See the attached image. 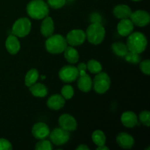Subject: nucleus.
I'll return each mask as SVG.
<instances>
[{
    "label": "nucleus",
    "instance_id": "f257e3e1",
    "mask_svg": "<svg viewBox=\"0 0 150 150\" xmlns=\"http://www.w3.org/2000/svg\"><path fill=\"white\" fill-rule=\"evenodd\" d=\"M26 13L33 19H43L48 16L49 6L43 0H32L26 6Z\"/></svg>",
    "mask_w": 150,
    "mask_h": 150
},
{
    "label": "nucleus",
    "instance_id": "f03ea898",
    "mask_svg": "<svg viewBox=\"0 0 150 150\" xmlns=\"http://www.w3.org/2000/svg\"><path fill=\"white\" fill-rule=\"evenodd\" d=\"M126 45L129 51L141 54L146 50L147 46V40L146 36L142 32H132L128 35Z\"/></svg>",
    "mask_w": 150,
    "mask_h": 150
},
{
    "label": "nucleus",
    "instance_id": "7ed1b4c3",
    "mask_svg": "<svg viewBox=\"0 0 150 150\" xmlns=\"http://www.w3.org/2000/svg\"><path fill=\"white\" fill-rule=\"evenodd\" d=\"M85 33L87 40L93 45L100 44L105 36V28L100 22H94L89 25Z\"/></svg>",
    "mask_w": 150,
    "mask_h": 150
},
{
    "label": "nucleus",
    "instance_id": "20e7f679",
    "mask_svg": "<svg viewBox=\"0 0 150 150\" xmlns=\"http://www.w3.org/2000/svg\"><path fill=\"white\" fill-rule=\"evenodd\" d=\"M47 51L52 54H59L64 52L67 46L66 39L61 35H52L45 41Z\"/></svg>",
    "mask_w": 150,
    "mask_h": 150
},
{
    "label": "nucleus",
    "instance_id": "39448f33",
    "mask_svg": "<svg viewBox=\"0 0 150 150\" xmlns=\"http://www.w3.org/2000/svg\"><path fill=\"white\" fill-rule=\"evenodd\" d=\"M92 86L98 94H104L111 86V79L105 73H97L92 81Z\"/></svg>",
    "mask_w": 150,
    "mask_h": 150
},
{
    "label": "nucleus",
    "instance_id": "423d86ee",
    "mask_svg": "<svg viewBox=\"0 0 150 150\" xmlns=\"http://www.w3.org/2000/svg\"><path fill=\"white\" fill-rule=\"evenodd\" d=\"M32 28V23L27 18L18 19L12 28V33L18 38H24L29 34Z\"/></svg>",
    "mask_w": 150,
    "mask_h": 150
},
{
    "label": "nucleus",
    "instance_id": "0eeeda50",
    "mask_svg": "<svg viewBox=\"0 0 150 150\" xmlns=\"http://www.w3.org/2000/svg\"><path fill=\"white\" fill-rule=\"evenodd\" d=\"M50 140L56 146H62L67 143L70 139V133L61 127L54 129L49 134Z\"/></svg>",
    "mask_w": 150,
    "mask_h": 150
},
{
    "label": "nucleus",
    "instance_id": "6e6552de",
    "mask_svg": "<svg viewBox=\"0 0 150 150\" xmlns=\"http://www.w3.org/2000/svg\"><path fill=\"white\" fill-rule=\"evenodd\" d=\"M79 76L77 67L72 65H65L60 69L59 72V77L65 83H71L77 80Z\"/></svg>",
    "mask_w": 150,
    "mask_h": 150
},
{
    "label": "nucleus",
    "instance_id": "1a4fd4ad",
    "mask_svg": "<svg viewBox=\"0 0 150 150\" xmlns=\"http://www.w3.org/2000/svg\"><path fill=\"white\" fill-rule=\"evenodd\" d=\"M65 39L67 44L71 46H78L85 42L86 33L81 29H73L67 34Z\"/></svg>",
    "mask_w": 150,
    "mask_h": 150
},
{
    "label": "nucleus",
    "instance_id": "9d476101",
    "mask_svg": "<svg viewBox=\"0 0 150 150\" xmlns=\"http://www.w3.org/2000/svg\"><path fill=\"white\" fill-rule=\"evenodd\" d=\"M130 19L133 22V24L140 26V27H143L149 23L150 16L148 12L139 10L135 12H132Z\"/></svg>",
    "mask_w": 150,
    "mask_h": 150
},
{
    "label": "nucleus",
    "instance_id": "9b49d317",
    "mask_svg": "<svg viewBox=\"0 0 150 150\" xmlns=\"http://www.w3.org/2000/svg\"><path fill=\"white\" fill-rule=\"evenodd\" d=\"M59 125L60 127L67 131H74L77 128V122L76 119L68 114H64L59 118Z\"/></svg>",
    "mask_w": 150,
    "mask_h": 150
},
{
    "label": "nucleus",
    "instance_id": "f8f14e48",
    "mask_svg": "<svg viewBox=\"0 0 150 150\" xmlns=\"http://www.w3.org/2000/svg\"><path fill=\"white\" fill-rule=\"evenodd\" d=\"M50 128L45 123L38 122L32 127V133L34 137L38 140L45 139L49 136Z\"/></svg>",
    "mask_w": 150,
    "mask_h": 150
},
{
    "label": "nucleus",
    "instance_id": "ddd939ff",
    "mask_svg": "<svg viewBox=\"0 0 150 150\" xmlns=\"http://www.w3.org/2000/svg\"><path fill=\"white\" fill-rule=\"evenodd\" d=\"M134 24L129 18L121 19L117 25V32L121 36L127 37L133 32Z\"/></svg>",
    "mask_w": 150,
    "mask_h": 150
},
{
    "label": "nucleus",
    "instance_id": "4468645a",
    "mask_svg": "<svg viewBox=\"0 0 150 150\" xmlns=\"http://www.w3.org/2000/svg\"><path fill=\"white\" fill-rule=\"evenodd\" d=\"M117 142L120 147L123 149H131L135 143L134 139L131 135L122 132L117 136Z\"/></svg>",
    "mask_w": 150,
    "mask_h": 150
},
{
    "label": "nucleus",
    "instance_id": "2eb2a0df",
    "mask_svg": "<svg viewBox=\"0 0 150 150\" xmlns=\"http://www.w3.org/2000/svg\"><path fill=\"white\" fill-rule=\"evenodd\" d=\"M54 23L52 18L47 16L44 18L40 25V32L45 38H49L54 35Z\"/></svg>",
    "mask_w": 150,
    "mask_h": 150
},
{
    "label": "nucleus",
    "instance_id": "dca6fc26",
    "mask_svg": "<svg viewBox=\"0 0 150 150\" xmlns=\"http://www.w3.org/2000/svg\"><path fill=\"white\" fill-rule=\"evenodd\" d=\"M65 104V99L62 96V95H53L47 100V105L51 110L58 111L63 108Z\"/></svg>",
    "mask_w": 150,
    "mask_h": 150
},
{
    "label": "nucleus",
    "instance_id": "f3484780",
    "mask_svg": "<svg viewBox=\"0 0 150 150\" xmlns=\"http://www.w3.org/2000/svg\"><path fill=\"white\" fill-rule=\"evenodd\" d=\"M78 87L81 92H89L92 88V80L88 74L79 75L78 78Z\"/></svg>",
    "mask_w": 150,
    "mask_h": 150
},
{
    "label": "nucleus",
    "instance_id": "a211bd4d",
    "mask_svg": "<svg viewBox=\"0 0 150 150\" xmlns=\"http://www.w3.org/2000/svg\"><path fill=\"white\" fill-rule=\"evenodd\" d=\"M5 47L7 51L10 54H16L21 48V44L17 37L11 35L7 37L5 42Z\"/></svg>",
    "mask_w": 150,
    "mask_h": 150
},
{
    "label": "nucleus",
    "instance_id": "6ab92c4d",
    "mask_svg": "<svg viewBox=\"0 0 150 150\" xmlns=\"http://www.w3.org/2000/svg\"><path fill=\"white\" fill-rule=\"evenodd\" d=\"M121 122L125 127L132 128L138 124V117L133 111H125L122 114Z\"/></svg>",
    "mask_w": 150,
    "mask_h": 150
},
{
    "label": "nucleus",
    "instance_id": "aec40b11",
    "mask_svg": "<svg viewBox=\"0 0 150 150\" xmlns=\"http://www.w3.org/2000/svg\"><path fill=\"white\" fill-rule=\"evenodd\" d=\"M132 12L130 7L126 4H118L113 9V14L119 19L130 18Z\"/></svg>",
    "mask_w": 150,
    "mask_h": 150
},
{
    "label": "nucleus",
    "instance_id": "412c9836",
    "mask_svg": "<svg viewBox=\"0 0 150 150\" xmlns=\"http://www.w3.org/2000/svg\"><path fill=\"white\" fill-rule=\"evenodd\" d=\"M29 90L32 95L38 98H44L48 95V89L44 84L40 83H35L29 86Z\"/></svg>",
    "mask_w": 150,
    "mask_h": 150
},
{
    "label": "nucleus",
    "instance_id": "4be33fe9",
    "mask_svg": "<svg viewBox=\"0 0 150 150\" xmlns=\"http://www.w3.org/2000/svg\"><path fill=\"white\" fill-rule=\"evenodd\" d=\"M64 56L66 60L70 64H76L79 59V52L71 45L67 46V48L64 51Z\"/></svg>",
    "mask_w": 150,
    "mask_h": 150
},
{
    "label": "nucleus",
    "instance_id": "5701e85b",
    "mask_svg": "<svg viewBox=\"0 0 150 150\" xmlns=\"http://www.w3.org/2000/svg\"><path fill=\"white\" fill-rule=\"evenodd\" d=\"M39 78V72L37 69L32 68L27 72L25 76V85L28 87L35 83Z\"/></svg>",
    "mask_w": 150,
    "mask_h": 150
},
{
    "label": "nucleus",
    "instance_id": "b1692460",
    "mask_svg": "<svg viewBox=\"0 0 150 150\" xmlns=\"http://www.w3.org/2000/svg\"><path fill=\"white\" fill-rule=\"evenodd\" d=\"M112 51L116 55L120 57H125L126 54L128 52V48H127V45L125 43L121 42H117L112 44Z\"/></svg>",
    "mask_w": 150,
    "mask_h": 150
},
{
    "label": "nucleus",
    "instance_id": "393cba45",
    "mask_svg": "<svg viewBox=\"0 0 150 150\" xmlns=\"http://www.w3.org/2000/svg\"><path fill=\"white\" fill-rule=\"evenodd\" d=\"M92 139L94 143L98 146L105 145V142H106V138H105V134L102 130H97L92 133Z\"/></svg>",
    "mask_w": 150,
    "mask_h": 150
},
{
    "label": "nucleus",
    "instance_id": "a878e982",
    "mask_svg": "<svg viewBox=\"0 0 150 150\" xmlns=\"http://www.w3.org/2000/svg\"><path fill=\"white\" fill-rule=\"evenodd\" d=\"M86 68L90 73L97 74L102 71V65L98 61L95 59H91L86 64Z\"/></svg>",
    "mask_w": 150,
    "mask_h": 150
},
{
    "label": "nucleus",
    "instance_id": "bb28decb",
    "mask_svg": "<svg viewBox=\"0 0 150 150\" xmlns=\"http://www.w3.org/2000/svg\"><path fill=\"white\" fill-rule=\"evenodd\" d=\"M62 96L65 100H70L74 95V89L71 85H64L61 89Z\"/></svg>",
    "mask_w": 150,
    "mask_h": 150
},
{
    "label": "nucleus",
    "instance_id": "cd10ccee",
    "mask_svg": "<svg viewBox=\"0 0 150 150\" xmlns=\"http://www.w3.org/2000/svg\"><path fill=\"white\" fill-rule=\"evenodd\" d=\"M52 149L53 146L51 142L48 140H45V139L40 140L35 146L36 150H51Z\"/></svg>",
    "mask_w": 150,
    "mask_h": 150
},
{
    "label": "nucleus",
    "instance_id": "c85d7f7f",
    "mask_svg": "<svg viewBox=\"0 0 150 150\" xmlns=\"http://www.w3.org/2000/svg\"><path fill=\"white\" fill-rule=\"evenodd\" d=\"M125 58L126 61L133 64H137L141 62V57L139 56V54L131 52V51H128Z\"/></svg>",
    "mask_w": 150,
    "mask_h": 150
},
{
    "label": "nucleus",
    "instance_id": "c756f323",
    "mask_svg": "<svg viewBox=\"0 0 150 150\" xmlns=\"http://www.w3.org/2000/svg\"><path fill=\"white\" fill-rule=\"evenodd\" d=\"M139 120L140 122L146 127L150 125V113L148 111H143L139 114Z\"/></svg>",
    "mask_w": 150,
    "mask_h": 150
},
{
    "label": "nucleus",
    "instance_id": "7c9ffc66",
    "mask_svg": "<svg viewBox=\"0 0 150 150\" xmlns=\"http://www.w3.org/2000/svg\"><path fill=\"white\" fill-rule=\"evenodd\" d=\"M48 5L53 9H59L64 6L66 0H47Z\"/></svg>",
    "mask_w": 150,
    "mask_h": 150
},
{
    "label": "nucleus",
    "instance_id": "2f4dec72",
    "mask_svg": "<svg viewBox=\"0 0 150 150\" xmlns=\"http://www.w3.org/2000/svg\"><path fill=\"white\" fill-rule=\"evenodd\" d=\"M140 69L144 74L149 76L150 74V61L149 59L140 62Z\"/></svg>",
    "mask_w": 150,
    "mask_h": 150
},
{
    "label": "nucleus",
    "instance_id": "473e14b6",
    "mask_svg": "<svg viewBox=\"0 0 150 150\" xmlns=\"http://www.w3.org/2000/svg\"><path fill=\"white\" fill-rule=\"evenodd\" d=\"M11 143L5 139H0V150H12Z\"/></svg>",
    "mask_w": 150,
    "mask_h": 150
},
{
    "label": "nucleus",
    "instance_id": "72a5a7b5",
    "mask_svg": "<svg viewBox=\"0 0 150 150\" xmlns=\"http://www.w3.org/2000/svg\"><path fill=\"white\" fill-rule=\"evenodd\" d=\"M77 69L78 70H79V75L84 74V73H86V70H87V68H86V64L83 62L80 63V64L78 65Z\"/></svg>",
    "mask_w": 150,
    "mask_h": 150
},
{
    "label": "nucleus",
    "instance_id": "f704fd0d",
    "mask_svg": "<svg viewBox=\"0 0 150 150\" xmlns=\"http://www.w3.org/2000/svg\"><path fill=\"white\" fill-rule=\"evenodd\" d=\"M76 150H89V148L85 144H81L76 148Z\"/></svg>",
    "mask_w": 150,
    "mask_h": 150
},
{
    "label": "nucleus",
    "instance_id": "c9c22d12",
    "mask_svg": "<svg viewBox=\"0 0 150 150\" xmlns=\"http://www.w3.org/2000/svg\"><path fill=\"white\" fill-rule=\"evenodd\" d=\"M97 150H109V148L107 147V146H105V145H103V146H98Z\"/></svg>",
    "mask_w": 150,
    "mask_h": 150
},
{
    "label": "nucleus",
    "instance_id": "e433bc0d",
    "mask_svg": "<svg viewBox=\"0 0 150 150\" xmlns=\"http://www.w3.org/2000/svg\"><path fill=\"white\" fill-rule=\"evenodd\" d=\"M41 79H45V76H41Z\"/></svg>",
    "mask_w": 150,
    "mask_h": 150
},
{
    "label": "nucleus",
    "instance_id": "4c0bfd02",
    "mask_svg": "<svg viewBox=\"0 0 150 150\" xmlns=\"http://www.w3.org/2000/svg\"><path fill=\"white\" fill-rule=\"evenodd\" d=\"M132 1H141V0H132Z\"/></svg>",
    "mask_w": 150,
    "mask_h": 150
}]
</instances>
